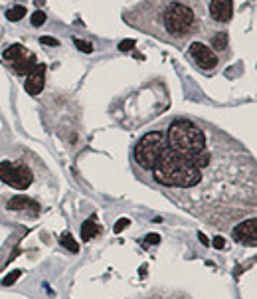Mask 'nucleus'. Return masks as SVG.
<instances>
[{
    "label": "nucleus",
    "instance_id": "9",
    "mask_svg": "<svg viewBox=\"0 0 257 299\" xmlns=\"http://www.w3.org/2000/svg\"><path fill=\"white\" fill-rule=\"evenodd\" d=\"M210 14L218 22H230L231 14H233L231 0H212L210 2Z\"/></svg>",
    "mask_w": 257,
    "mask_h": 299
},
{
    "label": "nucleus",
    "instance_id": "8",
    "mask_svg": "<svg viewBox=\"0 0 257 299\" xmlns=\"http://www.w3.org/2000/svg\"><path fill=\"white\" fill-rule=\"evenodd\" d=\"M44 72H46V66L44 64H36V68L28 74L24 87L30 95H38L44 89Z\"/></svg>",
    "mask_w": 257,
    "mask_h": 299
},
{
    "label": "nucleus",
    "instance_id": "3",
    "mask_svg": "<svg viewBox=\"0 0 257 299\" xmlns=\"http://www.w3.org/2000/svg\"><path fill=\"white\" fill-rule=\"evenodd\" d=\"M166 135L160 133V131H151L143 137L137 147H135V161L139 166L147 168V170H153L154 164L158 163L160 155L164 153L166 149Z\"/></svg>",
    "mask_w": 257,
    "mask_h": 299
},
{
    "label": "nucleus",
    "instance_id": "18",
    "mask_svg": "<svg viewBox=\"0 0 257 299\" xmlns=\"http://www.w3.org/2000/svg\"><path fill=\"white\" fill-rule=\"evenodd\" d=\"M46 22V14L42 12V10H36L34 14H32V26H42Z\"/></svg>",
    "mask_w": 257,
    "mask_h": 299
},
{
    "label": "nucleus",
    "instance_id": "22",
    "mask_svg": "<svg viewBox=\"0 0 257 299\" xmlns=\"http://www.w3.org/2000/svg\"><path fill=\"white\" fill-rule=\"evenodd\" d=\"M135 44H137L135 40H125V42H121V44H119V50H121V52H128V50H133V48H135Z\"/></svg>",
    "mask_w": 257,
    "mask_h": 299
},
{
    "label": "nucleus",
    "instance_id": "13",
    "mask_svg": "<svg viewBox=\"0 0 257 299\" xmlns=\"http://www.w3.org/2000/svg\"><path fill=\"white\" fill-rule=\"evenodd\" d=\"M26 54H28V52H26V48L22 46V44H14V46H10V48L4 52V59L14 64V62H18V59Z\"/></svg>",
    "mask_w": 257,
    "mask_h": 299
},
{
    "label": "nucleus",
    "instance_id": "14",
    "mask_svg": "<svg viewBox=\"0 0 257 299\" xmlns=\"http://www.w3.org/2000/svg\"><path fill=\"white\" fill-rule=\"evenodd\" d=\"M59 244L63 246L66 250L74 252V254H77V252H79V246H77V242L74 240V236H72L70 232H66V234H61V236H59Z\"/></svg>",
    "mask_w": 257,
    "mask_h": 299
},
{
    "label": "nucleus",
    "instance_id": "7",
    "mask_svg": "<svg viewBox=\"0 0 257 299\" xmlns=\"http://www.w3.org/2000/svg\"><path fill=\"white\" fill-rule=\"evenodd\" d=\"M233 238H235L239 244H245L253 248V246L257 244L255 218H249V220H243L241 224H237L235 230H233Z\"/></svg>",
    "mask_w": 257,
    "mask_h": 299
},
{
    "label": "nucleus",
    "instance_id": "25",
    "mask_svg": "<svg viewBox=\"0 0 257 299\" xmlns=\"http://www.w3.org/2000/svg\"><path fill=\"white\" fill-rule=\"evenodd\" d=\"M198 238H200V242H202V244H204V246L210 244V240L206 238V234H198Z\"/></svg>",
    "mask_w": 257,
    "mask_h": 299
},
{
    "label": "nucleus",
    "instance_id": "21",
    "mask_svg": "<svg viewBox=\"0 0 257 299\" xmlns=\"http://www.w3.org/2000/svg\"><path fill=\"white\" fill-rule=\"evenodd\" d=\"M40 42H42L44 46H51V48H55V46L59 44V42H57L55 38H51V36H42V38H40Z\"/></svg>",
    "mask_w": 257,
    "mask_h": 299
},
{
    "label": "nucleus",
    "instance_id": "15",
    "mask_svg": "<svg viewBox=\"0 0 257 299\" xmlns=\"http://www.w3.org/2000/svg\"><path fill=\"white\" fill-rule=\"evenodd\" d=\"M212 46H214V50H216V52L226 50V48H228V34H226V32L216 34V36L212 38Z\"/></svg>",
    "mask_w": 257,
    "mask_h": 299
},
{
    "label": "nucleus",
    "instance_id": "10",
    "mask_svg": "<svg viewBox=\"0 0 257 299\" xmlns=\"http://www.w3.org/2000/svg\"><path fill=\"white\" fill-rule=\"evenodd\" d=\"M34 68H36V57L30 54V52L26 55H22L18 62H14V72H16L18 76H28Z\"/></svg>",
    "mask_w": 257,
    "mask_h": 299
},
{
    "label": "nucleus",
    "instance_id": "12",
    "mask_svg": "<svg viewBox=\"0 0 257 299\" xmlns=\"http://www.w3.org/2000/svg\"><path fill=\"white\" fill-rule=\"evenodd\" d=\"M97 232H99V228H97L95 220L89 218V220H85L83 226H81V240H83V242H89V240H93V238L97 236Z\"/></svg>",
    "mask_w": 257,
    "mask_h": 299
},
{
    "label": "nucleus",
    "instance_id": "2",
    "mask_svg": "<svg viewBox=\"0 0 257 299\" xmlns=\"http://www.w3.org/2000/svg\"><path fill=\"white\" fill-rule=\"evenodd\" d=\"M153 176L156 183L174 189H190L202 181V170L190 159L174 153L172 149H164L158 163L154 164Z\"/></svg>",
    "mask_w": 257,
    "mask_h": 299
},
{
    "label": "nucleus",
    "instance_id": "6",
    "mask_svg": "<svg viewBox=\"0 0 257 299\" xmlns=\"http://www.w3.org/2000/svg\"><path fill=\"white\" fill-rule=\"evenodd\" d=\"M190 55L204 70H214L218 66V55H216V52L210 50L208 46H204L202 42H192L190 44Z\"/></svg>",
    "mask_w": 257,
    "mask_h": 299
},
{
    "label": "nucleus",
    "instance_id": "20",
    "mask_svg": "<svg viewBox=\"0 0 257 299\" xmlns=\"http://www.w3.org/2000/svg\"><path fill=\"white\" fill-rule=\"evenodd\" d=\"M128 224H131V220L128 218H123V220H119L117 224H115V234H121L125 228H127Z\"/></svg>",
    "mask_w": 257,
    "mask_h": 299
},
{
    "label": "nucleus",
    "instance_id": "5",
    "mask_svg": "<svg viewBox=\"0 0 257 299\" xmlns=\"http://www.w3.org/2000/svg\"><path fill=\"white\" fill-rule=\"evenodd\" d=\"M0 181L6 183L8 187L16 189V191H26L32 185L34 174L24 164H14L10 161H4V163H0Z\"/></svg>",
    "mask_w": 257,
    "mask_h": 299
},
{
    "label": "nucleus",
    "instance_id": "17",
    "mask_svg": "<svg viewBox=\"0 0 257 299\" xmlns=\"http://www.w3.org/2000/svg\"><path fill=\"white\" fill-rule=\"evenodd\" d=\"M74 44H76L77 50H79V52H83V54H91V52H93V46H91L89 42H85V40L74 38Z\"/></svg>",
    "mask_w": 257,
    "mask_h": 299
},
{
    "label": "nucleus",
    "instance_id": "11",
    "mask_svg": "<svg viewBox=\"0 0 257 299\" xmlns=\"http://www.w3.org/2000/svg\"><path fill=\"white\" fill-rule=\"evenodd\" d=\"M6 208H8V210H26V208L38 210V204H36L32 198H26V196H14V198L8 200Z\"/></svg>",
    "mask_w": 257,
    "mask_h": 299
},
{
    "label": "nucleus",
    "instance_id": "24",
    "mask_svg": "<svg viewBox=\"0 0 257 299\" xmlns=\"http://www.w3.org/2000/svg\"><path fill=\"white\" fill-rule=\"evenodd\" d=\"M145 242H147V244H158V242H160V236H158V234H147Z\"/></svg>",
    "mask_w": 257,
    "mask_h": 299
},
{
    "label": "nucleus",
    "instance_id": "4",
    "mask_svg": "<svg viewBox=\"0 0 257 299\" xmlns=\"http://www.w3.org/2000/svg\"><path fill=\"white\" fill-rule=\"evenodd\" d=\"M164 26L174 36H184L194 28V10L182 2L168 4L164 12Z\"/></svg>",
    "mask_w": 257,
    "mask_h": 299
},
{
    "label": "nucleus",
    "instance_id": "16",
    "mask_svg": "<svg viewBox=\"0 0 257 299\" xmlns=\"http://www.w3.org/2000/svg\"><path fill=\"white\" fill-rule=\"evenodd\" d=\"M26 16V8L24 6H14V8H10L8 12H6V18L8 20H12V22H18V20H22Z\"/></svg>",
    "mask_w": 257,
    "mask_h": 299
},
{
    "label": "nucleus",
    "instance_id": "23",
    "mask_svg": "<svg viewBox=\"0 0 257 299\" xmlns=\"http://www.w3.org/2000/svg\"><path fill=\"white\" fill-rule=\"evenodd\" d=\"M212 246H214L216 250H224V246H226V240H224L222 236H216V238L212 240Z\"/></svg>",
    "mask_w": 257,
    "mask_h": 299
},
{
    "label": "nucleus",
    "instance_id": "1",
    "mask_svg": "<svg viewBox=\"0 0 257 299\" xmlns=\"http://www.w3.org/2000/svg\"><path fill=\"white\" fill-rule=\"evenodd\" d=\"M166 145L174 153L190 159L200 170L210 163V155L206 151V135L204 131L192 123L190 119H176L168 127Z\"/></svg>",
    "mask_w": 257,
    "mask_h": 299
},
{
    "label": "nucleus",
    "instance_id": "19",
    "mask_svg": "<svg viewBox=\"0 0 257 299\" xmlns=\"http://www.w3.org/2000/svg\"><path fill=\"white\" fill-rule=\"evenodd\" d=\"M20 275H22L20 270H14V272H10L6 277H4V281H2V283H4V285H12V283H16V279H18Z\"/></svg>",
    "mask_w": 257,
    "mask_h": 299
}]
</instances>
